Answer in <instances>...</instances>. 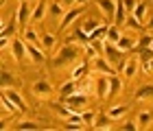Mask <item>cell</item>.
Returning a JSON list of instances; mask_svg holds the SVG:
<instances>
[{"instance_id":"cell-1","label":"cell","mask_w":153,"mask_h":131,"mask_svg":"<svg viewBox=\"0 0 153 131\" xmlns=\"http://www.w3.org/2000/svg\"><path fill=\"white\" fill-rule=\"evenodd\" d=\"M81 55H83V46H76L74 35H70V37H66L64 46L51 57V66L57 68V70H59V68H68V66L76 64Z\"/></svg>"},{"instance_id":"cell-2","label":"cell","mask_w":153,"mask_h":131,"mask_svg":"<svg viewBox=\"0 0 153 131\" xmlns=\"http://www.w3.org/2000/svg\"><path fill=\"white\" fill-rule=\"evenodd\" d=\"M31 92H33V96H35V98H39V101H48V98L53 96L55 87H53L51 81H46V79H37L35 83L31 85Z\"/></svg>"},{"instance_id":"cell-3","label":"cell","mask_w":153,"mask_h":131,"mask_svg":"<svg viewBox=\"0 0 153 131\" xmlns=\"http://www.w3.org/2000/svg\"><path fill=\"white\" fill-rule=\"evenodd\" d=\"M105 59L109 61V64H112L114 68H123V55H125V50H120V48H118V44H112V42H105Z\"/></svg>"},{"instance_id":"cell-4","label":"cell","mask_w":153,"mask_h":131,"mask_svg":"<svg viewBox=\"0 0 153 131\" xmlns=\"http://www.w3.org/2000/svg\"><path fill=\"white\" fill-rule=\"evenodd\" d=\"M140 64H142V61H140V57H129V59L123 64V68H120V70H123V77H125V79H129V81L134 79V77H138Z\"/></svg>"},{"instance_id":"cell-5","label":"cell","mask_w":153,"mask_h":131,"mask_svg":"<svg viewBox=\"0 0 153 131\" xmlns=\"http://www.w3.org/2000/svg\"><path fill=\"white\" fill-rule=\"evenodd\" d=\"M64 103L68 107L72 109V112H83V107L88 105V94H83V92H79V94H72V96H68V98H64Z\"/></svg>"},{"instance_id":"cell-6","label":"cell","mask_w":153,"mask_h":131,"mask_svg":"<svg viewBox=\"0 0 153 131\" xmlns=\"http://www.w3.org/2000/svg\"><path fill=\"white\" fill-rule=\"evenodd\" d=\"M31 13H33V9L29 7V2H26V0H20L16 22H18L20 26H22V29H26V26H29V22H31Z\"/></svg>"},{"instance_id":"cell-7","label":"cell","mask_w":153,"mask_h":131,"mask_svg":"<svg viewBox=\"0 0 153 131\" xmlns=\"http://www.w3.org/2000/svg\"><path fill=\"white\" fill-rule=\"evenodd\" d=\"M94 90H96L99 101H107L109 98V74H101L94 83Z\"/></svg>"},{"instance_id":"cell-8","label":"cell","mask_w":153,"mask_h":131,"mask_svg":"<svg viewBox=\"0 0 153 131\" xmlns=\"http://www.w3.org/2000/svg\"><path fill=\"white\" fill-rule=\"evenodd\" d=\"M92 68H94L99 74H116V72H114V66L105 59V55H99V57H94V59H92Z\"/></svg>"},{"instance_id":"cell-9","label":"cell","mask_w":153,"mask_h":131,"mask_svg":"<svg viewBox=\"0 0 153 131\" xmlns=\"http://www.w3.org/2000/svg\"><path fill=\"white\" fill-rule=\"evenodd\" d=\"M11 55L16 61H22L29 57V50H26V42L22 39H11Z\"/></svg>"},{"instance_id":"cell-10","label":"cell","mask_w":153,"mask_h":131,"mask_svg":"<svg viewBox=\"0 0 153 131\" xmlns=\"http://www.w3.org/2000/svg\"><path fill=\"white\" fill-rule=\"evenodd\" d=\"M26 50H29V59L33 61V64H44V61H46L44 48H39L37 44H29V42H26Z\"/></svg>"},{"instance_id":"cell-11","label":"cell","mask_w":153,"mask_h":131,"mask_svg":"<svg viewBox=\"0 0 153 131\" xmlns=\"http://www.w3.org/2000/svg\"><path fill=\"white\" fill-rule=\"evenodd\" d=\"M83 9H85V7H72V9H68V11H66V16H64V20L59 22V29L64 31L66 26H70V24L74 22V20L83 13Z\"/></svg>"},{"instance_id":"cell-12","label":"cell","mask_w":153,"mask_h":131,"mask_svg":"<svg viewBox=\"0 0 153 131\" xmlns=\"http://www.w3.org/2000/svg\"><path fill=\"white\" fill-rule=\"evenodd\" d=\"M76 92H79V81H74V79L66 81V83H61V87H59V96H61V101L68 98V96H72V94H76Z\"/></svg>"},{"instance_id":"cell-13","label":"cell","mask_w":153,"mask_h":131,"mask_svg":"<svg viewBox=\"0 0 153 131\" xmlns=\"http://www.w3.org/2000/svg\"><path fill=\"white\" fill-rule=\"evenodd\" d=\"M96 4H99V9L103 11V16L107 20L116 16V0H96Z\"/></svg>"},{"instance_id":"cell-14","label":"cell","mask_w":153,"mask_h":131,"mask_svg":"<svg viewBox=\"0 0 153 131\" xmlns=\"http://www.w3.org/2000/svg\"><path fill=\"white\" fill-rule=\"evenodd\" d=\"M114 127H116V120L109 118L107 112L101 114L99 118H96V122H94V129H99V131H107V129H114Z\"/></svg>"},{"instance_id":"cell-15","label":"cell","mask_w":153,"mask_h":131,"mask_svg":"<svg viewBox=\"0 0 153 131\" xmlns=\"http://www.w3.org/2000/svg\"><path fill=\"white\" fill-rule=\"evenodd\" d=\"M66 11H68V7L64 2H51V18L55 22H61L64 16H66Z\"/></svg>"},{"instance_id":"cell-16","label":"cell","mask_w":153,"mask_h":131,"mask_svg":"<svg viewBox=\"0 0 153 131\" xmlns=\"http://www.w3.org/2000/svg\"><path fill=\"white\" fill-rule=\"evenodd\" d=\"M127 114H129V105H114V107L107 109V116H109V118H114L116 122L120 118H125Z\"/></svg>"},{"instance_id":"cell-17","label":"cell","mask_w":153,"mask_h":131,"mask_svg":"<svg viewBox=\"0 0 153 131\" xmlns=\"http://www.w3.org/2000/svg\"><path fill=\"white\" fill-rule=\"evenodd\" d=\"M2 92H4L7 96H9V98H11L13 103H16L20 112H26V103H24V98H22V96H20V92H16V90H13V87H11V90H9V87H4Z\"/></svg>"},{"instance_id":"cell-18","label":"cell","mask_w":153,"mask_h":131,"mask_svg":"<svg viewBox=\"0 0 153 131\" xmlns=\"http://www.w3.org/2000/svg\"><path fill=\"white\" fill-rule=\"evenodd\" d=\"M88 70H90V66H88V59H83L81 64L76 66L72 72H70V79H74V81H81V79H85V77H88Z\"/></svg>"},{"instance_id":"cell-19","label":"cell","mask_w":153,"mask_h":131,"mask_svg":"<svg viewBox=\"0 0 153 131\" xmlns=\"http://www.w3.org/2000/svg\"><path fill=\"white\" fill-rule=\"evenodd\" d=\"M136 101H153V83L140 85L136 92Z\"/></svg>"},{"instance_id":"cell-20","label":"cell","mask_w":153,"mask_h":131,"mask_svg":"<svg viewBox=\"0 0 153 131\" xmlns=\"http://www.w3.org/2000/svg\"><path fill=\"white\" fill-rule=\"evenodd\" d=\"M123 92V81L116 77V74H109V98H114Z\"/></svg>"},{"instance_id":"cell-21","label":"cell","mask_w":153,"mask_h":131,"mask_svg":"<svg viewBox=\"0 0 153 131\" xmlns=\"http://www.w3.org/2000/svg\"><path fill=\"white\" fill-rule=\"evenodd\" d=\"M153 122V114L149 112V109H144V112H140L138 114V118H136V125H138V129H147L149 125Z\"/></svg>"},{"instance_id":"cell-22","label":"cell","mask_w":153,"mask_h":131,"mask_svg":"<svg viewBox=\"0 0 153 131\" xmlns=\"http://www.w3.org/2000/svg\"><path fill=\"white\" fill-rule=\"evenodd\" d=\"M44 16H46V2L42 0V2L35 4V9H33V13H31V22H42Z\"/></svg>"},{"instance_id":"cell-23","label":"cell","mask_w":153,"mask_h":131,"mask_svg":"<svg viewBox=\"0 0 153 131\" xmlns=\"http://www.w3.org/2000/svg\"><path fill=\"white\" fill-rule=\"evenodd\" d=\"M13 129H18V131H37V129H42V125L37 120H20Z\"/></svg>"},{"instance_id":"cell-24","label":"cell","mask_w":153,"mask_h":131,"mask_svg":"<svg viewBox=\"0 0 153 131\" xmlns=\"http://www.w3.org/2000/svg\"><path fill=\"white\" fill-rule=\"evenodd\" d=\"M24 39H26L29 44H37L39 48H44V44H42V39H39V35H37V31L31 29V26H26V29H24Z\"/></svg>"},{"instance_id":"cell-25","label":"cell","mask_w":153,"mask_h":131,"mask_svg":"<svg viewBox=\"0 0 153 131\" xmlns=\"http://www.w3.org/2000/svg\"><path fill=\"white\" fill-rule=\"evenodd\" d=\"M127 9H125V0H116V24H125L127 20Z\"/></svg>"},{"instance_id":"cell-26","label":"cell","mask_w":153,"mask_h":131,"mask_svg":"<svg viewBox=\"0 0 153 131\" xmlns=\"http://www.w3.org/2000/svg\"><path fill=\"white\" fill-rule=\"evenodd\" d=\"M151 42H153V35H140L138 37V42H136V46H134V53H140L142 48H151Z\"/></svg>"},{"instance_id":"cell-27","label":"cell","mask_w":153,"mask_h":131,"mask_svg":"<svg viewBox=\"0 0 153 131\" xmlns=\"http://www.w3.org/2000/svg\"><path fill=\"white\" fill-rule=\"evenodd\" d=\"M136 42L138 39H134V37H129V35H123L120 39H118V48H120V50H134V46H136Z\"/></svg>"},{"instance_id":"cell-28","label":"cell","mask_w":153,"mask_h":131,"mask_svg":"<svg viewBox=\"0 0 153 131\" xmlns=\"http://www.w3.org/2000/svg\"><path fill=\"white\" fill-rule=\"evenodd\" d=\"M0 101H2V109H4V114L20 112V109H18V105H16V103H13V101H11V98H9V96H7L4 92H2V98H0Z\"/></svg>"},{"instance_id":"cell-29","label":"cell","mask_w":153,"mask_h":131,"mask_svg":"<svg viewBox=\"0 0 153 131\" xmlns=\"http://www.w3.org/2000/svg\"><path fill=\"white\" fill-rule=\"evenodd\" d=\"M123 37V33L120 29H118V24L116 26H109L107 29V37H105V42H112V44H118V39Z\"/></svg>"},{"instance_id":"cell-30","label":"cell","mask_w":153,"mask_h":131,"mask_svg":"<svg viewBox=\"0 0 153 131\" xmlns=\"http://www.w3.org/2000/svg\"><path fill=\"white\" fill-rule=\"evenodd\" d=\"M18 22L16 24H7V22H2V33H0V37H4V39H9V37H13V35H16V29H18Z\"/></svg>"},{"instance_id":"cell-31","label":"cell","mask_w":153,"mask_h":131,"mask_svg":"<svg viewBox=\"0 0 153 131\" xmlns=\"http://www.w3.org/2000/svg\"><path fill=\"white\" fill-rule=\"evenodd\" d=\"M134 16L140 20L142 24L147 22V2H138V4H136V11H134Z\"/></svg>"},{"instance_id":"cell-32","label":"cell","mask_w":153,"mask_h":131,"mask_svg":"<svg viewBox=\"0 0 153 131\" xmlns=\"http://www.w3.org/2000/svg\"><path fill=\"white\" fill-rule=\"evenodd\" d=\"M107 29H109V26L103 24V26H99L96 31H92V33H90V42H92V39H105V37H107Z\"/></svg>"},{"instance_id":"cell-33","label":"cell","mask_w":153,"mask_h":131,"mask_svg":"<svg viewBox=\"0 0 153 131\" xmlns=\"http://www.w3.org/2000/svg\"><path fill=\"white\" fill-rule=\"evenodd\" d=\"M74 39H79L81 46H88V44H90V33L83 31V29H76V31H74Z\"/></svg>"},{"instance_id":"cell-34","label":"cell","mask_w":153,"mask_h":131,"mask_svg":"<svg viewBox=\"0 0 153 131\" xmlns=\"http://www.w3.org/2000/svg\"><path fill=\"white\" fill-rule=\"evenodd\" d=\"M42 44H44V50L48 53L55 46V35H53V33H44V35H42Z\"/></svg>"},{"instance_id":"cell-35","label":"cell","mask_w":153,"mask_h":131,"mask_svg":"<svg viewBox=\"0 0 153 131\" xmlns=\"http://www.w3.org/2000/svg\"><path fill=\"white\" fill-rule=\"evenodd\" d=\"M99 50L92 46V44H88V46H83V59H94V57H99Z\"/></svg>"},{"instance_id":"cell-36","label":"cell","mask_w":153,"mask_h":131,"mask_svg":"<svg viewBox=\"0 0 153 131\" xmlns=\"http://www.w3.org/2000/svg\"><path fill=\"white\" fill-rule=\"evenodd\" d=\"M64 129H68V131H81V129H85V122H72V120H64Z\"/></svg>"},{"instance_id":"cell-37","label":"cell","mask_w":153,"mask_h":131,"mask_svg":"<svg viewBox=\"0 0 153 131\" xmlns=\"http://www.w3.org/2000/svg\"><path fill=\"white\" fill-rule=\"evenodd\" d=\"M138 57H140L142 64H147L149 59H153V48H142V50L138 53Z\"/></svg>"},{"instance_id":"cell-38","label":"cell","mask_w":153,"mask_h":131,"mask_svg":"<svg viewBox=\"0 0 153 131\" xmlns=\"http://www.w3.org/2000/svg\"><path fill=\"white\" fill-rule=\"evenodd\" d=\"M83 122H85V127H94L96 114H94V112H83Z\"/></svg>"},{"instance_id":"cell-39","label":"cell","mask_w":153,"mask_h":131,"mask_svg":"<svg viewBox=\"0 0 153 131\" xmlns=\"http://www.w3.org/2000/svg\"><path fill=\"white\" fill-rule=\"evenodd\" d=\"M0 79H2V90H4V87H9V85H13V83H16V79H13V77H11V74H9V72H7V70H4V68H2V77H0Z\"/></svg>"},{"instance_id":"cell-40","label":"cell","mask_w":153,"mask_h":131,"mask_svg":"<svg viewBox=\"0 0 153 131\" xmlns=\"http://www.w3.org/2000/svg\"><path fill=\"white\" fill-rule=\"evenodd\" d=\"M96 29H99V22H96L94 18H88V20H85V24H83V31L92 33V31H96Z\"/></svg>"},{"instance_id":"cell-41","label":"cell","mask_w":153,"mask_h":131,"mask_svg":"<svg viewBox=\"0 0 153 131\" xmlns=\"http://www.w3.org/2000/svg\"><path fill=\"white\" fill-rule=\"evenodd\" d=\"M136 0H125V9H127V13H134L136 11Z\"/></svg>"},{"instance_id":"cell-42","label":"cell","mask_w":153,"mask_h":131,"mask_svg":"<svg viewBox=\"0 0 153 131\" xmlns=\"http://www.w3.org/2000/svg\"><path fill=\"white\" fill-rule=\"evenodd\" d=\"M120 129H125V131H136L138 125H136V122H123V127H120Z\"/></svg>"},{"instance_id":"cell-43","label":"cell","mask_w":153,"mask_h":131,"mask_svg":"<svg viewBox=\"0 0 153 131\" xmlns=\"http://www.w3.org/2000/svg\"><path fill=\"white\" fill-rule=\"evenodd\" d=\"M142 68H144V72H149V74H151V72H153V59H149L147 64H142Z\"/></svg>"},{"instance_id":"cell-44","label":"cell","mask_w":153,"mask_h":131,"mask_svg":"<svg viewBox=\"0 0 153 131\" xmlns=\"http://www.w3.org/2000/svg\"><path fill=\"white\" fill-rule=\"evenodd\" d=\"M61 2H64L68 9H72V4H76V0H61Z\"/></svg>"},{"instance_id":"cell-45","label":"cell","mask_w":153,"mask_h":131,"mask_svg":"<svg viewBox=\"0 0 153 131\" xmlns=\"http://www.w3.org/2000/svg\"><path fill=\"white\" fill-rule=\"evenodd\" d=\"M147 29H149V31H153V16H151L149 22H147Z\"/></svg>"},{"instance_id":"cell-46","label":"cell","mask_w":153,"mask_h":131,"mask_svg":"<svg viewBox=\"0 0 153 131\" xmlns=\"http://www.w3.org/2000/svg\"><path fill=\"white\" fill-rule=\"evenodd\" d=\"M88 2H90V0H76V4H79V7H85Z\"/></svg>"},{"instance_id":"cell-47","label":"cell","mask_w":153,"mask_h":131,"mask_svg":"<svg viewBox=\"0 0 153 131\" xmlns=\"http://www.w3.org/2000/svg\"><path fill=\"white\" fill-rule=\"evenodd\" d=\"M151 48H153V42H151Z\"/></svg>"}]
</instances>
